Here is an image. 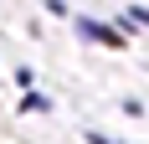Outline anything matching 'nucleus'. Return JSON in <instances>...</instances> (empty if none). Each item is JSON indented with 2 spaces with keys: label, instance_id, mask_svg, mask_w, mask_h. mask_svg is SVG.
I'll return each instance as SVG.
<instances>
[{
  "label": "nucleus",
  "instance_id": "obj_1",
  "mask_svg": "<svg viewBox=\"0 0 149 144\" xmlns=\"http://www.w3.org/2000/svg\"><path fill=\"white\" fill-rule=\"evenodd\" d=\"M93 144H113V139H103V134H93Z\"/></svg>",
  "mask_w": 149,
  "mask_h": 144
}]
</instances>
